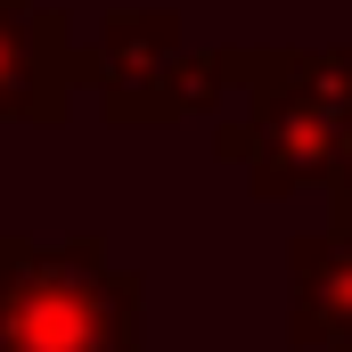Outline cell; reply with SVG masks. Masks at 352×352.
I'll use <instances>...</instances> for the list:
<instances>
[{
	"mask_svg": "<svg viewBox=\"0 0 352 352\" xmlns=\"http://www.w3.org/2000/svg\"><path fill=\"white\" fill-rule=\"evenodd\" d=\"M328 221L336 230H352V115H344V131H336V156H328Z\"/></svg>",
	"mask_w": 352,
	"mask_h": 352,
	"instance_id": "6",
	"label": "cell"
},
{
	"mask_svg": "<svg viewBox=\"0 0 352 352\" xmlns=\"http://www.w3.org/2000/svg\"><path fill=\"white\" fill-rule=\"evenodd\" d=\"M230 98L238 115L213 123V156L254 180V197H295L320 188L336 131L352 115V50H246L230 41Z\"/></svg>",
	"mask_w": 352,
	"mask_h": 352,
	"instance_id": "1",
	"label": "cell"
},
{
	"mask_svg": "<svg viewBox=\"0 0 352 352\" xmlns=\"http://www.w3.org/2000/svg\"><path fill=\"white\" fill-rule=\"evenodd\" d=\"M287 336L303 352H352V230L336 221L287 246Z\"/></svg>",
	"mask_w": 352,
	"mask_h": 352,
	"instance_id": "5",
	"label": "cell"
},
{
	"mask_svg": "<svg viewBox=\"0 0 352 352\" xmlns=\"http://www.w3.org/2000/svg\"><path fill=\"white\" fill-rule=\"evenodd\" d=\"M82 74L98 90V115L123 131H156L230 107V50H188V25L173 8H115L82 41Z\"/></svg>",
	"mask_w": 352,
	"mask_h": 352,
	"instance_id": "3",
	"label": "cell"
},
{
	"mask_svg": "<svg viewBox=\"0 0 352 352\" xmlns=\"http://www.w3.org/2000/svg\"><path fill=\"white\" fill-rule=\"evenodd\" d=\"M140 270L115 263L98 230H0V352H140Z\"/></svg>",
	"mask_w": 352,
	"mask_h": 352,
	"instance_id": "2",
	"label": "cell"
},
{
	"mask_svg": "<svg viewBox=\"0 0 352 352\" xmlns=\"http://www.w3.org/2000/svg\"><path fill=\"white\" fill-rule=\"evenodd\" d=\"M82 74V33L66 8L0 0V123H66Z\"/></svg>",
	"mask_w": 352,
	"mask_h": 352,
	"instance_id": "4",
	"label": "cell"
}]
</instances>
